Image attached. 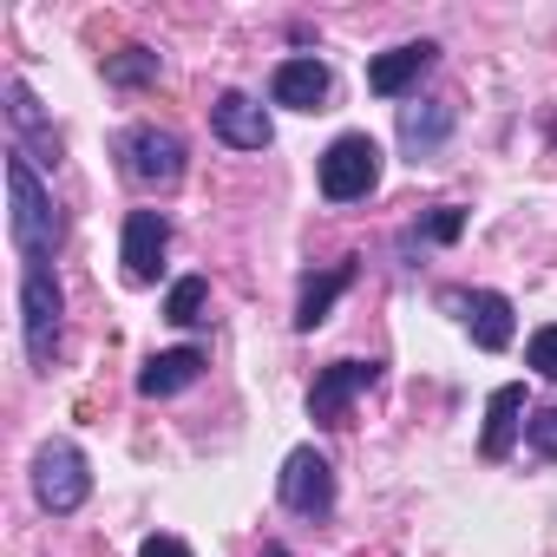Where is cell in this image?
<instances>
[{
	"instance_id": "1",
	"label": "cell",
	"mask_w": 557,
	"mask_h": 557,
	"mask_svg": "<svg viewBox=\"0 0 557 557\" xmlns=\"http://www.w3.org/2000/svg\"><path fill=\"white\" fill-rule=\"evenodd\" d=\"M8 197H14V216H8V230H14V249L27 256V269H34V262H53L60 216H53V203H47V190H40L34 164H27L21 151L8 158Z\"/></svg>"
},
{
	"instance_id": "2",
	"label": "cell",
	"mask_w": 557,
	"mask_h": 557,
	"mask_svg": "<svg viewBox=\"0 0 557 557\" xmlns=\"http://www.w3.org/2000/svg\"><path fill=\"white\" fill-rule=\"evenodd\" d=\"M381 184V145L368 132H342L329 151H322V197L329 203H355Z\"/></svg>"
},
{
	"instance_id": "3",
	"label": "cell",
	"mask_w": 557,
	"mask_h": 557,
	"mask_svg": "<svg viewBox=\"0 0 557 557\" xmlns=\"http://www.w3.org/2000/svg\"><path fill=\"white\" fill-rule=\"evenodd\" d=\"M86 492H92V472H86V453L79 446H66V440H47L40 453H34V498L47 505V511H79L86 505Z\"/></svg>"
},
{
	"instance_id": "4",
	"label": "cell",
	"mask_w": 557,
	"mask_h": 557,
	"mask_svg": "<svg viewBox=\"0 0 557 557\" xmlns=\"http://www.w3.org/2000/svg\"><path fill=\"white\" fill-rule=\"evenodd\" d=\"M119 158H125V177L145 184V190H164L184 177V138L177 132H158V125H132L119 138Z\"/></svg>"
},
{
	"instance_id": "5",
	"label": "cell",
	"mask_w": 557,
	"mask_h": 557,
	"mask_svg": "<svg viewBox=\"0 0 557 557\" xmlns=\"http://www.w3.org/2000/svg\"><path fill=\"white\" fill-rule=\"evenodd\" d=\"M21 322H27V355L53 361V342H60V283H53L47 262H34L21 275Z\"/></svg>"
},
{
	"instance_id": "6",
	"label": "cell",
	"mask_w": 557,
	"mask_h": 557,
	"mask_svg": "<svg viewBox=\"0 0 557 557\" xmlns=\"http://www.w3.org/2000/svg\"><path fill=\"white\" fill-rule=\"evenodd\" d=\"M283 505L302 511V518H322L335 505V472H329V459L315 446H302V453L283 459Z\"/></svg>"
},
{
	"instance_id": "7",
	"label": "cell",
	"mask_w": 557,
	"mask_h": 557,
	"mask_svg": "<svg viewBox=\"0 0 557 557\" xmlns=\"http://www.w3.org/2000/svg\"><path fill=\"white\" fill-rule=\"evenodd\" d=\"M374 381H381L374 361H335V368H322V381H315V394H309V413H315L322 426H342V420H348V400L368 394Z\"/></svg>"
},
{
	"instance_id": "8",
	"label": "cell",
	"mask_w": 557,
	"mask_h": 557,
	"mask_svg": "<svg viewBox=\"0 0 557 557\" xmlns=\"http://www.w3.org/2000/svg\"><path fill=\"white\" fill-rule=\"evenodd\" d=\"M164 249H171V223H164V210H132V216H125V249H119L132 283H158Z\"/></svg>"
},
{
	"instance_id": "9",
	"label": "cell",
	"mask_w": 557,
	"mask_h": 557,
	"mask_svg": "<svg viewBox=\"0 0 557 557\" xmlns=\"http://www.w3.org/2000/svg\"><path fill=\"white\" fill-rule=\"evenodd\" d=\"M329 86H335L329 66L302 53V60H283V66H275L269 99H275V106H289V112H322V106H329Z\"/></svg>"
},
{
	"instance_id": "10",
	"label": "cell",
	"mask_w": 557,
	"mask_h": 557,
	"mask_svg": "<svg viewBox=\"0 0 557 557\" xmlns=\"http://www.w3.org/2000/svg\"><path fill=\"white\" fill-rule=\"evenodd\" d=\"M210 125H216V138L223 145H236V151H262L275 132H269V112L249 99V92H223L216 106H210Z\"/></svg>"
},
{
	"instance_id": "11",
	"label": "cell",
	"mask_w": 557,
	"mask_h": 557,
	"mask_svg": "<svg viewBox=\"0 0 557 557\" xmlns=\"http://www.w3.org/2000/svg\"><path fill=\"white\" fill-rule=\"evenodd\" d=\"M433 60H440V47H433V40H407V47H394V53H381V60L368 66V86H374L381 99H400V92H407Z\"/></svg>"
},
{
	"instance_id": "12",
	"label": "cell",
	"mask_w": 557,
	"mask_h": 557,
	"mask_svg": "<svg viewBox=\"0 0 557 557\" xmlns=\"http://www.w3.org/2000/svg\"><path fill=\"white\" fill-rule=\"evenodd\" d=\"M453 309H466V329L479 348H511V302L498 289H479V296H453Z\"/></svg>"
},
{
	"instance_id": "13",
	"label": "cell",
	"mask_w": 557,
	"mask_h": 557,
	"mask_svg": "<svg viewBox=\"0 0 557 557\" xmlns=\"http://www.w3.org/2000/svg\"><path fill=\"white\" fill-rule=\"evenodd\" d=\"M197 374H203V355H197V348H164V355L145 361L138 394H145V400H164V394H184Z\"/></svg>"
},
{
	"instance_id": "14",
	"label": "cell",
	"mask_w": 557,
	"mask_h": 557,
	"mask_svg": "<svg viewBox=\"0 0 557 557\" xmlns=\"http://www.w3.org/2000/svg\"><path fill=\"white\" fill-rule=\"evenodd\" d=\"M355 283V262H335L329 275H309V283H302V302H296V329L309 335V329H322L329 322V309H335V296Z\"/></svg>"
},
{
	"instance_id": "15",
	"label": "cell",
	"mask_w": 557,
	"mask_h": 557,
	"mask_svg": "<svg viewBox=\"0 0 557 557\" xmlns=\"http://www.w3.org/2000/svg\"><path fill=\"white\" fill-rule=\"evenodd\" d=\"M518 413H524V387H498L492 407H485V433H479V453H485V459H505V453H511Z\"/></svg>"
},
{
	"instance_id": "16",
	"label": "cell",
	"mask_w": 557,
	"mask_h": 557,
	"mask_svg": "<svg viewBox=\"0 0 557 557\" xmlns=\"http://www.w3.org/2000/svg\"><path fill=\"white\" fill-rule=\"evenodd\" d=\"M453 132V106H407L400 112V138H407V151L413 158H426V151H440V138Z\"/></svg>"
},
{
	"instance_id": "17",
	"label": "cell",
	"mask_w": 557,
	"mask_h": 557,
	"mask_svg": "<svg viewBox=\"0 0 557 557\" xmlns=\"http://www.w3.org/2000/svg\"><path fill=\"white\" fill-rule=\"evenodd\" d=\"M203 296H210V283H203V275H177V283H171V296H164V322H177V329L203 322Z\"/></svg>"
},
{
	"instance_id": "18",
	"label": "cell",
	"mask_w": 557,
	"mask_h": 557,
	"mask_svg": "<svg viewBox=\"0 0 557 557\" xmlns=\"http://www.w3.org/2000/svg\"><path fill=\"white\" fill-rule=\"evenodd\" d=\"M524 433H531V453H537V459H557V407L524 413Z\"/></svg>"
},
{
	"instance_id": "19",
	"label": "cell",
	"mask_w": 557,
	"mask_h": 557,
	"mask_svg": "<svg viewBox=\"0 0 557 557\" xmlns=\"http://www.w3.org/2000/svg\"><path fill=\"white\" fill-rule=\"evenodd\" d=\"M524 361H531V368H537L544 381H557V322L531 335V348H524Z\"/></svg>"
},
{
	"instance_id": "20",
	"label": "cell",
	"mask_w": 557,
	"mask_h": 557,
	"mask_svg": "<svg viewBox=\"0 0 557 557\" xmlns=\"http://www.w3.org/2000/svg\"><path fill=\"white\" fill-rule=\"evenodd\" d=\"M8 106H14V125H21V132H40V106H34V92H27V79H8Z\"/></svg>"
},
{
	"instance_id": "21",
	"label": "cell",
	"mask_w": 557,
	"mask_h": 557,
	"mask_svg": "<svg viewBox=\"0 0 557 557\" xmlns=\"http://www.w3.org/2000/svg\"><path fill=\"white\" fill-rule=\"evenodd\" d=\"M459 230H466V210H459V203H440V210L426 216V236H433V243H459Z\"/></svg>"
},
{
	"instance_id": "22",
	"label": "cell",
	"mask_w": 557,
	"mask_h": 557,
	"mask_svg": "<svg viewBox=\"0 0 557 557\" xmlns=\"http://www.w3.org/2000/svg\"><path fill=\"white\" fill-rule=\"evenodd\" d=\"M158 73V53H145V47H132L125 60H112V79H151Z\"/></svg>"
},
{
	"instance_id": "23",
	"label": "cell",
	"mask_w": 557,
	"mask_h": 557,
	"mask_svg": "<svg viewBox=\"0 0 557 557\" xmlns=\"http://www.w3.org/2000/svg\"><path fill=\"white\" fill-rule=\"evenodd\" d=\"M138 557H190V544H184V537H145Z\"/></svg>"
},
{
	"instance_id": "24",
	"label": "cell",
	"mask_w": 557,
	"mask_h": 557,
	"mask_svg": "<svg viewBox=\"0 0 557 557\" xmlns=\"http://www.w3.org/2000/svg\"><path fill=\"white\" fill-rule=\"evenodd\" d=\"M269 557H289V550H269Z\"/></svg>"
}]
</instances>
